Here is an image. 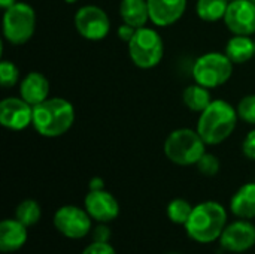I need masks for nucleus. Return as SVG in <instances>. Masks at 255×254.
I'll return each instance as SVG.
<instances>
[{
  "label": "nucleus",
  "mask_w": 255,
  "mask_h": 254,
  "mask_svg": "<svg viewBox=\"0 0 255 254\" xmlns=\"http://www.w3.org/2000/svg\"><path fill=\"white\" fill-rule=\"evenodd\" d=\"M193 208L194 207H191V204L188 201L176 198V199L169 202L166 213H167V217L172 223L185 226V223L188 222V219L193 213Z\"/></svg>",
  "instance_id": "5701e85b"
},
{
  "label": "nucleus",
  "mask_w": 255,
  "mask_h": 254,
  "mask_svg": "<svg viewBox=\"0 0 255 254\" xmlns=\"http://www.w3.org/2000/svg\"><path fill=\"white\" fill-rule=\"evenodd\" d=\"M226 226V208L218 202L206 201L193 208V213L184 228L193 241L199 244H211L221 238Z\"/></svg>",
  "instance_id": "f257e3e1"
},
{
  "label": "nucleus",
  "mask_w": 255,
  "mask_h": 254,
  "mask_svg": "<svg viewBox=\"0 0 255 254\" xmlns=\"http://www.w3.org/2000/svg\"><path fill=\"white\" fill-rule=\"evenodd\" d=\"M66 3H69V4H72V3H76L78 0H64Z\"/></svg>",
  "instance_id": "473e14b6"
},
{
  "label": "nucleus",
  "mask_w": 255,
  "mask_h": 254,
  "mask_svg": "<svg viewBox=\"0 0 255 254\" xmlns=\"http://www.w3.org/2000/svg\"><path fill=\"white\" fill-rule=\"evenodd\" d=\"M136 30L137 28H134V27H131V25H128V24H123V25H120V28H118V37L121 39V40H124V42H130L131 40V37L134 36V33H136Z\"/></svg>",
  "instance_id": "c756f323"
},
{
  "label": "nucleus",
  "mask_w": 255,
  "mask_h": 254,
  "mask_svg": "<svg viewBox=\"0 0 255 254\" xmlns=\"http://www.w3.org/2000/svg\"><path fill=\"white\" fill-rule=\"evenodd\" d=\"M16 3V0H0V6L6 10V9H9L10 6H13Z\"/></svg>",
  "instance_id": "2f4dec72"
},
{
  "label": "nucleus",
  "mask_w": 255,
  "mask_h": 254,
  "mask_svg": "<svg viewBox=\"0 0 255 254\" xmlns=\"http://www.w3.org/2000/svg\"><path fill=\"white\" fill-rule=\"evenodd\" d=\"M238 115L242 121L255 124V94H248L238 103Z\"/></svg>",
  "instance_id": "393cba45"
},
{
  "label": "nucleus",
  "mask_w": 255,
  "mask_h": 254,
  "mask_svg": "<svg viewBox=\"0 0 255 254\" xmlns=\"http://www.w3.org/2000/svg\"><path fill=\"white\" fill-rule=\"evenodd\" d=\"M73 121L75 108L63 97H48L33 106V127L40 136L58 138L73 126Z\"/></svg>",
  "instance_id": "f03ea898"
},
{
  "label": "nucleus",
  "mask_w": 255,
  "mask_h": 254,
  "mask_svg": "<svg viewBox=\"0 0 255 254\" xmlns=\"http://www.w3.org/2000/svg\"><path fill=\"white\" fill-rule=\"evenodd\" d=\"M229 1H232V0H229Z\"/></svg>",
  "instance_id": "f704fd0d"
},
{
  "label": "nucleus",
  "mask_w": 255,
  "mask_h": 254,
  "mask_svg": "<svg viewBox=\"0 0 255 254\" xmlns=\"http://www.w3.org/2000/svg\"><path fill=\"white\" fill-rule=\"evenodd\" d=\"M88 187H90V190H103L105 189V181L100 177H94V178H91Z\"/></svg>",
  "instance_id": "7c9ffc66"
},
{
  "label": "nucleus",
  "mask_w": 255,
  "mask_h": 254,
  "mask_svg": "<svg viewBox=\"0 0 255 254\" xmlns=\"http://www.w3.org/2000/svg\"><path fill=\"white\" fill-rule=\"evenodd\" d=\"M109 237H111V229L106 226V223H100L96 229H93V241L108 243Z\"/></svg>",
  "instance_id": "c85d7f7f"
},
{
  "label": "nucleus",
  "mask_w": 255,
  "mask_h": 254,
  "mask_svg": "<svg viewBox=\"0 0 255 254\" xmlns=\"http://www.w3.org/2000/svg\"><path fill=\"white\" fill-rule=\"evenodd\" d=\"M182 100L185 103V106L193 111V112H203L209 105H211V93L209 88L200 85V84H193L188 85L184 93H182Z\"/></svg>",
  "instance_id": "aec40b11"
},
{
  "label": "nucleus",
  "mask_w": 255,
  "mask_h": 254,
  "mask_svg": "<svg viewBox=\"0 0 255 254\" xmlns=\"http://www.w3.org/2000/svg\"><path fill=\"white\" fill-rule=\"evenodd\" d=\"M238 109L226 100H212L211 105L200 112L197 132L206 145H218L235 132L238 124Z\"/></svg>",
  "instance_id": "7ed1b4c3"
},
{
  "label": "nucleus",
  "mask_w": 255,
  "mask_h": 254,
  "mask_svg": "<svg viewBox=\"0 0 255 254\" xmlns=\"http://www.w3.org/2000/svg\"><path fill=\"white\" fill-rule=\"evenodd\" d=\"M230 211L242 220L255 219V183L244 184L233 195L230 201Z\"/></svg>",
  "instance_id": "f3484780"
},
{
  "label": "nucleus",
  "mask_w": 255,
  "mask_h": 254,
  "mask_svg": "<svg viewBox=\"0 0 255 254\" xmlns=\"http://www.w3.org/2000/svg\"><path fill=\"white\" fill-rule=\"evenodd\" d=\"M48 94H49V81L40 72H30L19 82V96L31 106L45 102L48 99Z\"/></svg>",
  "instance_id": "2eb2a0df"
},
{
  "label": "nucleus",
  "mask_w": 255,
  "mask_h": 254,
  "mask_svg": "<svg viewBox=\"0 0 255 254\" xmlns=\"http://www.w3.org/2000/svg\"><path fill=\"white\" fill-rule=\"evenodd\" d=\"M233 73V61L221 52H206L193 66V78L206 88H217L226 84Z\"/></svg>",
  "instance_id": "0eeeda50"
},
{
  "label": "nucleus",
  "mask_w": 255,
  "mask_h": 254,
  "mask_svg": "<svg viewBox=\"0 0 255 254\" xmlns=\"http://www.w3.org/2000/svg\"><path fill=\"white\" fill-rule=\"evenodd\" d=\"M36 30V12L22 1L4 10L3 15V36L12 45H22L31 39Z\"/></svg>",
  "instance_id": "423d86ee"
},
{
  "label": "nucleus",
  "mask_w": 255,
  "mask_h": 254,
  "mask_svg": "<svg viewBox=\"0 0 255 254\" xmlns=\"http://www.w3.org/2000/svg\"><path fill=\"white\" fill-rule=\"evenodd\" d=\"M75 27L84 39L103 40L111 30V21L102 7L87 4L78 9L75 15Z\"/></svg>",
  "instance_id": "1a4fd4ad"
},
{
  "label": "nucleus",
  "mask_w": 255,
  "mask_h": 254,
  "mask_svg": "<svg viewBox=\"0 0 255 254\" xmlns=\"http://www.w3.org/2000/svg\"><path fill=\"white\" fill-rule=\"evenodd\" d=\"M82 254H117V252L114 250V247L109 243H97L93 241Z\"/></svg>",
  "instance_id": "bb28decb"
},
{
  "label": "nucleus",
  "mask_w": 255,
  "mask_h": 254,
  "mask_svg": "<svg viewBox=\"0 0 255 254\" xmlns=\"http://www.w3.org/2000/svg\"><path fill=\"white\" fill-rule=\"evenodd\" d=\"M0 123L9 130H22L33 124V106L19 97H6L0 102Z\"/></svg>",
  "instance_id": "f8f14e48"
},
{
  "label": "nucleus",
  "mask_w": 255,
  "mask_h": 254,
  "mask_svg": "<svg viewBox=\"0 0 255 254\" xmlns=\"http://www.w3.org/2000/svg\"><path fill=\"white\" fill-rule=\"evenodd\" d=\"M120 15L123 21L134 28L145 27L149 19L148 0H121Z\"/></svg>",
  "instance_id": "a211bd4d"
},
{
  "label": "nucleus",
  "mask_w": 255,
  "mask_h": 254,
  "mask_svg": "<svg viewBox=\"0 0 255 254\" xmlns=\"http://www.w3.org/2000/svg\"><path fill=\"white\" fill-rule=\"evenodd\" d=\"M169 254H179V253H169Z\"/></svg>",
  "instance_id": "72a5a7b5"
},
{
  "label": "nucleus",
  "mask_w": 255,
  "mask_h": 254,
  "mask_svg": "<svg viewBox=\"0 0 255 254\" xmlns=\"http://www.w3.org/2000/svg\"><path fill=\"white\" fill-rule=\"evenodd\" d=\"M242 151L247 159L255 160V129L248 132V135L245 136L244 144H242Z\"/></svg>",
  "instance_id": "cd10ccee"
},
{
  "label": "nucleus",
  "mask_w": 255,
  "mask_h": 254,
  "mask_svg": "<svg viewBox=\"0 0 255 254\" xmlns=\"http://www.w3.org/2000/svg\"><path fill=\"white\" fill-rule=\"evenodd\" d=\"M197 169L200 174L206 175V177H214L218 174L220 171V160L218 157H215L214 154H209V153H205L200 160L196 163Z\"/></svg>",
  "instance_id": "a878e982"
},
{
  "label": "nucleus",
  "mask_w": 255,
  "mask_h": 254,
  "mask_svg": "<svg viewBox=\"0 0 255 254\" xmlns=\"http://www.w3.org/2000/svg\"><path fill=\"white\" fill-rule=\"evenodd\" d=\"M226 55L233 64H244L255 55V40L250 36L235 34L226 45Z\"/></svg>",
  "instance_id": "6ab92c4d"
},
{
  "label": "nucleus",
  "mask_w": 255,
  "mask_h": 254,
  "mask_svg": "<svg viewBox=\"0 0 255 254\" xmlns=\"http://www.w3.org/2000/svg\"><path fill=\"white\" fill-rule=\"evenodd\" d=\"M84 208L97 223L114 222L120 216V204L115 196L103 190H90L84 199Z\"/></svg>",
  "instance_id": "ddd939ff"
},
{
  "label": "nucleus",
  "mask_w": 255,
  "mask_h": 254,
  "mask_svg": "<svg viewBox=\"0 0 255 254\" xmlns=\"http://www.w3.org/2000/svg\"><path fill=\"white\" fill-rule=\"evenodd\" d=\"M40 217H42L40 205L33 199H24L22 202H19V205L15 210V219L19 220L27 228L37 225Z\"/></svg>",
  "instance_id": "4be33fe9"
},
{
  "label": "nucleus",
  "mask_w": 255,
  "mask_h": 254,
  "mask_svg": "<svg viewBox=\"0 0 255 254\" xmlns=\"http://www.w3.org/2000/svg\"><path fill=\"white\" fill-rule=\"evenodd\" d=\"M54 228L69 240H82L93 229V219L87 210L76 205H64L54 214Z\"/></svg>",
  "instance_id": "6e6552de"
},
{
  "label": "nucleus",
  "mask_w": 255,
  "mask_h": 254,
  "mask_svg": "<svg viewBox=\"0 0 255 254\" xmlns=\"http://www.w3.org/2000/svg\"><path fill=\"white\" fill-rule=\"evenodd\" d=\"M224 22L233 34L251 36L255 33V1L232 0L229 1Z\"/></svg>",
  "instance_id": "9d476101"
},
{
  "label": "nucleus",
  "mask_w": 255,
  "mask_h": 254,
  "mask_svg": "<svg viewBox=\"0 0 255 254\" xmlns=\"http://www.w3.org/2000/svg\"><path fill=\"white\" fill-rule=\"evenodd\" d=\"M149 19L158 27H167L179 21L187 9V0H148Z\"/></svg>",
  "instance_id": "4468645a"
},
{
  "label": "nucleus",
  "mask_w": 255,
  "mask_h": 254,
  "mask_svg": "<svg viewBox=\"0 0 255 254\" xmlns=\"http://www.w3.org/2000/svg\"><path fill=\"white\" fill-rule=\"evenodd\" d=\"M128 55L140 69L155 67L164 55V43L158 31L149 27H140L128 42Z\"/></svg>",
  "instance_id": "39448f33"
},
{
  "label": "nucleus",
  "mask_w": 255,
  "mask_h": 254,
  "mask_svg": "<svg viewBox=\"0 0 255 254\" xmlns=\"http://www.w3.org/2000/svg\"><path fill=\"white\" fill-rule=\"evenodd\" d=\"M27 243V226L16 219H6L0 223V250L15 253Z\"/></svg>",
  "instance_id": "dca6fc26"
},
{
  "label": "nucleus",
  "mask_w": 255,
  "mask_h": 254,
  "mask_svg": "<svg viewBox=\"0 0 255 254\" xmlns=\"http://www.w3.org/2000/svg\"><path fill=\"white\" fill-rule=\"evenodd\" d=\"M218 241L230 253H245L255 246V226L250 220L239 219L226 226Z\"/></svg>",
  "instance_id": "9b49d317"
},
{
  "label": "nucleus",
  "mask_w": 255,
  "mask_h": 254,
  "mask_svg": "<svg viewBox=\"0 0 255 254\" xmlns=\"http://www.w3.org/2000/svg\"><path fill=\"white\" fill-rule=\"evenodd\" d=\"M18 79H19V70L13 64V61L1 60V63H0V82H1V87H4V88L13 87L18 82Z\"/></svg>",
  "instance_id": "b1692460"
},
{
  "label": "nucleus",
  "mask_w": 255,
  "mask_h": 254,
  "mask_svg": "<svg viewBox=\"0 0 255 254\" xmlns=\"http://www.w3.org/2000/svg\"><path fill=\"white\" fill-rule=\"evenodd\" d=\"M253 1H255V0H253Z\"/></svg>",
  "instance_id": "c9c22d12"
},
{
  "label": "nucleus",
  "mask_w": 255,
  "mask_h": 254,
  "mask_svg": "<svg viewBox=\"0 0 255 254\" xmlns=\"http://www.w3.org/2000/svg\"><path fill=\"white\" fill-rule=\"evenodd\" d=\"M229 7V0H197L196 13L200 19L214 22L224 19Z\"/></svg>",
  "instance_id": "412c9836"
},
{
  "label": "nucleus",
  "mask_w": 255,
  "mask_h": 254,
  "mask_svg": "<svg viewBox=\"0 0 255 254\" xmlns=\"http://www.w3.org/2000/svg\"><path fill=\"white\" fill-rule=\"evenodd\" d=\"M163 150L172 163L179 166H191L196 165L206 153V142L197 130L184 127L173 130L166 138Z\"/></svg>",
  "instance_id": "20e7f679"
}]
</instances>
